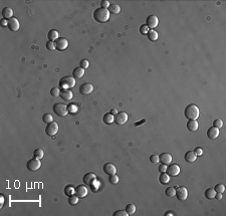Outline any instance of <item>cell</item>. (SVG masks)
<instances>
[{"instance_id": "obj_1", "label": "cell", "mask_w": 226, "mask_h": 216, "mask_svg": "<svg viewBox=\"0 0 226 216\" xmlns=\"http://www.w3.org/2000/svg\"><path fill=\"white\" fill-rule=\"evenodd\" d=\"M110 14L111 13L109 12L108 9L102 8L101 7V8H98L97 10H95V12H94V19L96 21H98V22L105 23L110 19Z\"/></svg>"}, {"instance_id": "obj_2", "label": "cell", "mask_w": 226, "mask_h": 216, "mask_svg": "<svg viewBox=\"0 0 226 216\" xmlns=\"http://www.w3.org/2000/svg\"><path fill=\"white\" fill-rule=\"evenodd\" d=\"M184 114H185V117L188 120H197L200 114L199 108L194 104H190L186 107Z\"/></svg>"}, {"instance_id": "obj_3", "label": "cell", "mask_w": 226, "mask_h": 216, "mask_svg": "<svg viewBox=\"0 0 226 216\" xmlns=\"http://www.w3.org/2000/svg\"><path fill=\"white\" fill-rule=\"evenodd\" d=\"M74 86H76V80L74 76H66L62 78L60 80V86L62 90H68L70 88H74Z\"/></svg>"}, {"instance_id": "obj_4", "label": "cell", "mask_w": 226, "mask_h": 216, "mask_svg": "<svg viewBox=\"0 0 226 216\" xmlns=\"http://www.w3.org/2000/svg\"><path fill=\"white\" fill-rule=\"evenodd\" d=\"M53 112L55 115H58V117H66L68 114V106H66L62 103H58L53 106Z\"/></svg>"}, {"instance_id": "obj_5", "label": "cell", "mask_w": 226, "mask_h": 216, "mask_svg": "<svg viewBox=\"0 0 226 216\" xmlns=\"http://www.w3.org/2000/svg\"><path fill=\"white\" fill-rule=\"evenodd\" d=\"M26 167L29 171L31 172H34V171H37L39 168L41 167V162L39 159L36 158H32L31 160H29L26 164Z\"/></svg>"}, {"instance_id": "obj_6", "label": "cell", "mask_w": 226, "mask_h": 216, "mask_svg": "<svg viewBox=\"0 0 226 216\" xmlns=\"http://www.w3.org/2000/svg\"><path fill=\"white\" fill-rule=\"evenodd\" d=\"M58 132V124L56 122H51V123L47 124L46 128H45V133L48 136H54Z\"/></svg>"}, {"instance_id": "obj_7", "label": "cell", "mask_w": 226, "mask_h": 216, "mask_svg": "<svg viewBox=\"0 0 226 216\" xmlns=\"http://www.w3.org/2000/svg\"><path fill=\"white\" fill-rule=\"evenodd\" d=\"M177 198L181 201H185L188 198V190L185 186H180L176 188V195Z\"/></svg>"}, {"instance_id": "obj_8", "label": "cell", "mask_w": 226, "mask_h": 216, "mask_svg": "<svg viewBox=\"0 0 226 216\" xmlns=\"http://www.w3.org/2000/svg\"><path fill=\"white\" fill-rule=\"evenodd\" d=\"M166 173L168 175H170L171 177H176L180 173V167H179L178 164H170L167 166Z\"/></svg>"}, {"instance_id": "obj_9", "label": "cell", "mask_w": 226, "mask_h": 216, "mask_svg": "<svg viewBox=\"0 0 226 216\" xmlns=\"http://www.w3.org/2000/svg\"><path fill=\"white\" fill-rule=\"evenodd\" d=\"M56 49L58 51H64L68 47V40L64 37H60L58 40L55 41Z\"/></svg>"}, {"instance_id": "obj_10", "label": "cell", "mask_w": 226, "mask_h": 216, "mask_svg": "<svg viewBox=\"0 0 226 216\" xmlns=\"http://www.w3.org/2000/svg\"><path fill=\"white\" fill-rule=\"evenodd\" d=\"M128 121V114L126 112H121V113H118L115 116V123L117 125L123 126L127 123Z\"/></svg>"}, {"instance_id": "obj_11", "label": "cell", "mask_w": 226, "mask_h": 216, "mask_svg": "<svg viewBox=\"0 0 226 216\" xmlns=\"http://www.w3.org/2000/svg\"><path fill=\"white\" fill-rule=\"evenodd\" d=\"M159 24V19L156 15H149L147 17V20H146V25L151 29H154L158 26Z\"/></svg>"}, {"instance_id": "obj_12", "label": "cell", "mask_w": 226, "mask_h": 216, "mask_svg": "<svg viewBox=\"0 0 226 216\" xmlns=\"http://www.w3.org/2000/svg\"><path fill=\"white\" fill-rule=\"evenodd\" d=\"M97 181V176H96L95 173L93 172H90V173H86V175L84 176V183L86 185H93L95 182Z\"/></svg>"}, {"instance_id": "obj_13", "label": "cell", "mask_w": 226, "mask_h": 216, "mask_svg": "<svg viewBox=\"0 0 226 216\" xmlns=\"http://www.w3.org/2000/svg\"><path fill=\"white\" fill-rule=\"evenodd\" d=\"M94 92V86L92 84H82L80 86V93L82 95L88 96Z\"/></svg>"}, {"instance_id": "obj_14", "label": "cell", "mask_w": 226, "mask_h": 216, "mask_svg": "<svg viewBox=\"0 0 226 216\" xmlns=\"http://www.w3.org/2000/svg\"><path fill=\"white\" fill-rule=\"evenodd\" d=\"M88 193V189L84 185H78L76 188V195L78 198H84Z\"/></svg>"}, {"instance_id": "obj_15", "label": "cell", "mask_w": 226, "mask_h": 216, "mask_svg": "<svg viewBox=\"0 0 226 216\" xmlns=\"http://www.w3.org/2000/svg\"><path fill=\"white\" fill-rule=\"evenodd\" d=\"M8 27L9 29H10L11 31H17L19 29V27H20V24H19V21L17 18H15V17H12V18H10L8 20Z\"/></svg>"}, {"instance_id": "obj_16", "label": "cell", "mask_w": 226, "mask_h": 216, "mask_svg": "<svg viewBox=\"0 0 226 216\" xmlns=\"http://www.w3.org/2000/svg\"><path fill=\"white\" fill-rule=\"evenodd\" d=\"M104 172L108 175H114L117 173V167L112 163H107L104 165Z\"/></svg>"}, {"instance_id": "obj_17", "label": "cell", "mask_w": 226, "mask_h": 216, "mask_svg": "<svg viewBox=\"0 0 226 216\" xmlns=\"http://www.w3.org/2000/svg\"><path fill=\"white\" fill-rule=\"evenodd\" d=\"M60 98L64 101H72L74 98V94L70 90H60Z\"/></svg>"}, {"instance_id": "obj_18", "label": "cell", "mask_w": 226, "mask_h": 216, "mask_svg": "<svg viewBox=\"0 0 226 216\" xmlns=\"http://www.w3.org/2000/svg\"><path fill=\"white\" fill-rule=\"evenodd\" d=\"M159 157H160V162L164 165H167V166L170 165L172 162V156L169 153H163Z\"/></svg>"}, {"instance_id": "obj_19", "label": "cell", "mask_w": 226, "mask_h": 216, "mask_svg": "<svg viewBox=\"0 0 226 216\" xmlns=\"http://www.w3.org/2000/svg\"><path fill=\"white\" fill-rule=\"evenodd\" d=\"M219 136V129L215 127H211L207 131V137L209 139H216Z\"/></svg>"}, {"instance_id": "obj_20", "label": "cell", "mask_w": 226, "mask_h": 216, "mask_svg": "<svg viewBox=\"0 0 226 216\" xmlns=\"http://www.w3.org/2000/svg\"><path fill=\"white\" fill-rule=\"evenodd\" d=\"M184 158H185L186 162L193 163V162H195L196 159H197V155H196V153L194 152V151H188L185 154V156H184Z\"/></svg>"}, {"instance_id": "obj_21", "label": "cell", "mask_w": 226, "mask_h": 216, "mask_svg": "<svg viewBox=\"0 0 226 216\" xmlns=\"http://www.w3.org/2000/svg\"><path fill=\"white\" fill-rule=\"evenodd\" d=\"M199 127V124L196 120H189L187 123V129L189 130L190 132H196Z\"/></svg>"}, {"instance_id": "obj_22", "label": "cell", "mask_w": 226, "mask_h": 216, "mask_svg": "<svg viewBox=\"0 0 226 216\" xmlns=\"http://www.w3.org/2000/svg\"><path fill=\"white\" fill-rule=\"evenodd\" d=\"M47 37H48V40L56 41L58 38H60V33H58V31H56L55 29H51V30L48 31Z\"/></svg>"}, {"instance_id": "obj_23", "label": "cell", "mask_w": 226, "mask_h": 216, "mask_svg": "<svg viewBox=\"0 0 226 216\" xmlns=\"http://www.w3.org/2000/svg\"><path fill=\"white\" fill-rule=\"evenodd\" d=\"M2 16L4 19H10L12 18L13 16V10L12 8H10V7H5V8L2 9Z\"/></svg>"}, {"instance_id": "obj_24", "label": "cell", "mask_w": 226, "mask_h": 216, "mask_svg": "<svg viewBox=\"0 0 226 216\" xmlns=\"http://www.w3.org/2000/svg\"><path fill=\"white\" fill-rule=\"evenodd\" d=\"M103 121L105 124H107V125H110V124L114 123V121H115V116L112 115L111 113H107L104 115L103 117Z\"/></svg>"}, {"instance_id": "obj_25", "label": "cell", "mask_w": 226, "mask_h": 216, "mask_svg": "<svg viewBox=\"0 0 226 216\" xmlns=\"http://www.w3.org/2000/svg\"><path fill=\"white\" fill-rule=\"evenodd\" d=\"M72 76H74V78H82V76H84V70L82 68H76L74 70V72H72Z\"/></svg>"}, {"instance_id": "obj_26", "label": "cell", "mask_w": 226, "mask_h": 216, "mask_svg": "<svg viewBox=\"0 0 226 216\" xmlns=\"http://www.w3.org/2000/svg\"><path fill=\"white\" fill-rule=\"evenodd\" d=\"M108 10H109L110 13H114V14H119L120 12H121V6H120L119 4H111L110 5V7L108 8Z\"/></svg>"}, {"instance_id": "obj_27", "label": "cell", "mask_w": 226, "mask_h": 216, "mask_svg": "<svg viewBox=\"0 0 226 216\" xmlns=\"http://www.w3.org/2000/svg\"><path fill=\"white\" fill-rule=\"evenodd\" d=\"M147 36H148V39L150 41H156L158 39V32L155 29H150Z\"/></svg>"}, {"instance_id": "obj_28", "label": "cell", "mask_w": 226, "mask_h": 216, "mask_svg": "<svg viewBox=\"0 0 226 216\" xmlns=\"http://www.w3.org/2000/svg\"><path fill=\"white\" fill-rule=\"evenodd\" d=\"M159 181L161 184H167L170 182V175H168L167 173H161L160 177H159Z\"/></svg>"}, {"instance_id": "obj_29", "label": "cell", "mask_w": 226, "mask_h": 216, "mask_svg": "<svg viewBox=\"0 0 226 216\" xmlns=\"http://www.w3.org/2000/svg\"><path fill=\"white\" fill-rule=\"evenodd\" d=\"M44 157V152H43L42 149H35L34 152H33V158H36V159H39V160H41V159Z\"/></svg>"}, {"instance_id": "obj_30", "label": "cell", "mask_w": 226, "mask_h": 216, "mask_svg": "<svg viewBox=\"0 0 226 216\" xmlns=\"http://www.w3.org/2000/svg\"><path fill=\"white\" fill-rule=\"evenodd\" d=\"M215 194H216L215 190L212 189V188H208L205 191V197L207 199H213V198H215Z\"/></svg>"}, {"instance_id": "obj_31", "label": "cell", "mask_w": 226, "mask_h": 216, "mask_svg": "<svg viewBox=\"0 0 226 216\" xmlns=\"http://www.w3.org/2000/svg\"><path fill=\"white\" fill-rule=\"evenodd\" d=\"M78 200H80V198L78 197V196L76 195V194H74V195H70L68 196V202L70 205H76V204L78 203Z\"/></svg>"}, {"instance_id": "obj_32", "label": "cell", "mask_w": 226, "mask_h": 216, "mask_svg": "<svg viewBox=\"0 0 226 216\" xmlns=\"http://www.w3.org/2000/svg\"><path fill=\"white\" fill-rule=\"evenodd\" d=\"M64 193H66L68 196L74 195V194H76V188H74V186H72V185L66 186V189H64Z\"/></svg>"}, {"instance_id": "obj_33", "label": "cell", "mask_w": 226, "mask_h": 216, "mask_svg": "<svg viewBox=\"0 0 226 216\" xmlns=\"http://www.w3.org/2000/svg\"><path fill=\"white\" fill-rule=\"evenodd\" d=\"M165 194H166L168 197H175V195H176V188L175 187L167 188L166 191H165Z\"/></svg>"}, {"instance_id": "obj_34", "label": "cell", "mask_w": 226, "mask_h": 216, "mask_svg": "<svg viewBox=\"0 0 226 216\" xmlns=\"http://www.w3.org/2000/svg\"><path fill=\"white\" fill-rule=\"evenodd\" d=\"M136 206L134 205V204H132V203H130V204H128L127 206H126V211H127V213L129 214V215H132V214H134L136 212Z\"/></svg>"}, {"instance_id": "obj_35", "label": "cell", "mask_w": 226, "mask_h": 216, "mask_svg": "<svg viewBox=\"0 0 226 216\" xmlns=\"http://www.w3.org/2000/svg\"><path fill=\"white\" fill-rule=\"evenodd\" d=\"M42 121H43V123H45V124H49V123H51V122H53V117H52L50 114H45L42 117Z\"/></svg>"}, {"instance_id": "obj_36", "label": "cell", "mask_w": 226, "mask_h": 216, "mask_svg": "<svg viewBox=\"0 0 226 216\" xmlns=\"http://www.w3.org/2000/svg\"><path fill=\"white\" fill-rule=\"evenodd\" d=\"M68 113H70V114H76V112H78V106H76V104L70 103V105L68 106Z\"/></svg>"}, {"instance_id": "obj_37", "label": "cell", "mask_w": 226, "mask_h": 216, "mask_svg": "<svg viewBox=\"0 0 226 216\" xmlns=\"http://www.w3.org/2000/svg\"><path fill=\"white\" fill-rule=\"evenodd\" d=\"M46 48H47L48 50H51V51L55 50V49H56L55 42H54V41H50V40H48V41H47V43H46Z\"/></svg>"}, {"instance_id": "obj_38", "label": "cell", "mask_w": 226, "mask_h": 216, "mask_svg": "<svg viewBox=\"0 0 226 216\" xmlns=\"http://www.w3.org/2000/svg\"><path fill=\"white\" fill-rule=\"evenodd\" d=\"M109 181L111 184H118L119 183V177H118L117 174H114V175H110Z\"/></svg>"}, {"instance_id": "obj_39", "label": "cell", "mask_w": 226, "mask_h": 216, "mask_svg": "<svg viewBox=\"0 0 226 216\" xmlns=\"http://www.w3.org/2000/svg\"><path fill=\"white\" fill-rule=\"evenodd\" d=\"M50 95L54 98L60 97V89H58V88H52V89L50 90Z\"/></svg>"}, {"instance_id": "obj_40", "label": "cell", "mask_w": 226, "mask_h": 216, "mask_svg": "<svg viewBox=\"0 0 226 216\" xmlns=\"http://www.w3.org/2000/svg\"><path fill=\"white\" fill-rule=\"evenodd\" d=\"M149 30H150V28H149V27L147 26L146 24L141 25V27H140V32H141V34L147 35V34H148V32H149Z\"/></svg>"}, {"instance_id": "obj_41", "label": "cell", "mask_w": 226, "mask_h": 216, "mask_svg": "<svg viewBox=\"0 0 226 216\" xmlns=\"http://www.w3.org/2000/svg\"><path fill=\"white\" fill-rule=\"evenodd\" d=\"M223 126V121L221 119H216L215 121L213 122V127L217 128V129H220Z\"/></svg>"}, {"instance_id": "obj_42", "label": "cell", "mask_w": 226, "mask_h": 216, "mask_svg": "<svg viewBox=\"0 0 226 216\" xmlns=\"http://www.w3.org/2000/svg\"><path fill=\"white\" fill-rule=\"evenodd\" d=\"M214 190H215L216 192H219V193H223V192L225 191V186H224L223 184H217V185L215 186V188H214Z\"/></svg>"}, {"instance_id": "obj_43", "label": "cell", "mask_w": 226, "mask_h": 216, "mask_svg": "<svg viewBox=\"0 0 226 216\" xmlns=\"http://www.w3.org/2000/svg\"><path fill=\"white\" fill-rule=\"evenodd\" d=\"M150 161H151V163H153V164H158V163L160 162V157H159L158 155L154 154L150 157Z\"/></svg>"}, {"instance_id": "obj_44", "label": "cell", "mask_w": 226, "mask_h": 216, "mask_svg": "<svg viewBox=\"0 0 226 216\" xmlns=\"http://www.w3.org/2000/svg\"><path fill=\"white\" fill-rule=\"evenodd\" d=\"M114 216H129V214L127 213V211L124 210H118L114 213Z\"/></svg>"}, {"instance_id": "obj_45", "label": "cell", "mask_w": 226, "mask_h": 216, "mask_svg": "<svg viewBox=\"0 0 226 216\" xmlns=\"http://www.w3.org/2000/svg\"><path fill=\"white\" fill-rule=\"evenodd\" d=\"M88 66H90V62H88V60H82V62H80V68H82L86 70V68H88Z\"/></svg>"}, {"instance_id": "obj_46", "label": "cell", "mask_w": 226, "mask_h": 216, "mask_svg": "<svg viewBox=\"0 0 226 216\" xmlns=\"http://www.w3.org/2000/svg\"><path fill=\"white\" fill-rule=\"evenodd\" d=\"M159 172L160 173H166L167 171V165H164L161 163V165H159V168H158Z\"/></svg>"}, {"instance_id": "obj_47", "label": "cell", "mask_w": 226, "mask_h": 216, "mask_svg": "<svg viewBox=\"0 0 226 216\" xmlns=\"http://www.w3.org/2000/svg\"><path fill=\"white\" fill-rule=\"evenodd\" d=\"M101 5H102V8H105V9H108L110 7V2L108 1V0H103L101 2Z\"/></svg>"}, {"instance_id": "obj_48", "label": "cell", "mask_w": 226, "mask_h": 216, "mask_svg": "<svg viewBox=\"0 0 226 216\" xmlns=\"http://www.w3.org/2000/svg\"><path fill=\"white\" fill-rule=\"evenodd\" d=\"M194 152L196 153V155H197V156H202V155H203V149L200 148V147H197V148L195 149V151H194Z\"/></svg>"}, {"instance_id": "obj_49", "label": "cell", "mask_w": 226, "mask_h": 216, "mask_svg": "<svg viewBox=\"0 0 226 216\" xmlns=\"http://www.w3.org/2000/svg\"><path fill=\"white\" fill-rule=\"evenodd\" d=\"M1 26L2 27L8 26V20H7V19H4V18L1 19Z\"/></svg>"}, {"instance_id": "obj_50", "label": "cell", "mask_w": 226, "mask_h": 216, "mask_svg": "<svg viewBox=\"0 0 226 216\" xmlns=\"http://www.w3.org/2000/svg\"><path fill=\"white\" fill-rule=\"evenodd\" d=\"M90 187H92V189H93V191H96V190L99 188V182L96 181L95 183L93 184V185H90Z\"/></svg>"}, {"instance_id": "obj_51", "label": "cell", "mask_w": 226, "mask_h": 216, "mask_svg": "<svg viewBox=\"0 0 226 216\" xmlns=\"http://www.w3.org/2000/svg\"><path fill=\"white\" fill-rule=\"evenodd\" d=\"M215 198L217 200H221L222 199V193H219V192H216L215 194Z\"/></svg>"}, {"instance_id": "obj_52", "label": "cell", "mask_w": 226, "mask_h": 216, "mask_svg": "<svg viewBox=\"0 0 226 216\" xmlns=\"http://www.w3.org/2000/svg\"><path fill=\"white\" fill-rule=\"evenodd\" d=\"M0 197H1V198H0V203H1V205H0V206H1V207H3V205H4V196L1 195Z\"/></svg>"}, {"instance_id": "obj_53", "label": "cell", "mask_w": 226, "mask_h": 216, "mask_svg": "<svg viewBox=\"0 0 226 216\" xmlns=\"http://www.w3.org/2000/svg\"><path fill=\"white\" fill-rule=\"evenodd\" d=\"M111 114L112 115H114V116H116L118 114V111H117V109H112V111H111Z\"/></svg>"}, {"instance_id": "obj_54", "label": "cell", "mask_w": 226, "mask_h": 216, "mask_svg": "<svg viewBox=\"0 0 226 216\" xmlns=\"http://www.w3.org/2000/svg\"><path fill=\"white\" fill-rule=\"evenodd\" d=\"M142 123H145V120H142L140 123H138V122H137V123H135V126H140V124H142Z\"/></svg>"}, {"instance_id": "obj_55", "label": "cell", "mask_w": 226, "mask_h": 216, "mask_svg": "<svg viewBox=\"0 0 226 216\" xmlns=\"http://www.w3.org/2000/svg\"><path fill=\"white\" fill-rule=\"evenodd\" d=\"M165 215H166V216H169V215H173V213H172V212H167V213L165 214Z\"/></svg>"}]
</instances>
